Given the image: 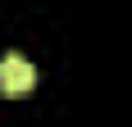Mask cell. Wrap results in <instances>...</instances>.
I'll use <instances>...</instances> for the list:
<instances>
[{
	"instance_id": "obj_1",
	"label": "cell",
	"mask_w": 132,
	"mask_h": 127,
	"mask_svg": "<svg viewBox=\"0 0 132 127\" xmlns=\"http://www.w3.org/2000/svg\"><path fill=\"white\" fill-rule=\"evenodd\" d=\"M32 86H37V68H32L23 55L9 50L0 59V91H5V95H27Z\"/></svg>"
}]
</instances>
